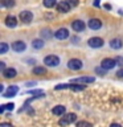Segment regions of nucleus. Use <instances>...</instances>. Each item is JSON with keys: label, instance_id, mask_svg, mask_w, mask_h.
<instances>
[{"label": "nucleus", "instance_id": "obj_7", "mask_svg": "<svg viewBox=\"0 0 123 127\" xmlns=\"http://www.w3.org/2000/svg\"><path fill=\"white\" fill-rule=\"evenodd\" d=\"M117 65V61L115 60H113V58H105L102 61V64H101V66H103L105 69H107V70H110V69H113V67Z\"/></svg>", "mask_w": 123, "mask_h": 127}, {"label": "nucleus", "instance_id": "obj_30", "mask_svg": "<svg viewBox=\"0 0 123 127\" xmlns=\"http://www.w3.org/2000/svg\"><path fill=\"white\" fill-rule=\"evenodd\" d=\"M0 69H1V71L5 69V64H4V62H0Z\"/></svg>", "mask_w": 123, "mask_h": 127}, {"label": "nucleus", "instance_id": "obj_12", "mask_svg": "<svg viewBox=\"0 0 123 127\" xmlns=\"http://www.w3.org/2000/svg\"><path fill=\"white\" fill-rule=\"evenodd\" d=\"M89 27L93 31H97V29H99V28L102 27V21L99 19H91L90 21H89Z\"/></svg>", "mask_w": 123, "mask_h": 127}, {"label": "nucleus", "instance_id": "obj_28", "mask_svg": "<svg viewBox=\"0 0 123 127\" xmlns=\"http://www.w3.org/2000/svg\"><path fill=\"white\" fill-rule=\"evenodd\" d=\"M13 103H7V105H3L4 109H7V110H13Z\"/></svg>", "mask_w": 123, "mask_h": 127}, {"label": "nucleus", "instance_id": "obj_26", "mask_svg": "<svg viewBox=\"0 0 123 127\" xmlns=\"http://www.w3.org/2000/svg\"><path fill=\"white\" fill-rule=\"evenodd\" d=\"M115 61H117V65H119V66H123V57H121V56H118V57L115 58Z\"/></svg>", "mask_w": 123, "mask_h": 127}, {"label": "nucleus", "instance_id": "obj_9", "mask_svg": "<svg viewBox=\"0 0 123 127\" xmlns=\"http://www.w3.org/2000/svg\"><path fill=\"white\" fill-rule=\"evenodd\" d=\"M17 91H19V87L17 86H9L7 89V91H4V93H3V97H7V98L15 97V95L17 94Z\"/></svg>", "mask_w": 123, "mask_h": 127}, {"label": "nucleus", "instance_id": "obj_8", "mask_svg": "<svg viewBox=\"0 0 123 127\" xmlns=\"http://www.w3.org/2000/svg\"><path fill=\"white\" fill-rule=\"evenodd\" d=\"M54 36L58 40H65V38L69 37V31H67L66 28H60V29L54 33Z\"/></svg>", "mask_w": 123, "mask_h": 127}, {"label": "nucleus", "instance_id": "obj_2", "mask_svg": "<svg viewBox=\"0 0 123 127\" xmlns=\"http://www.w3.org/2000/svg\"><path fill=\"white\" fill-rule=\"evenodd\" d=\"M44 64H45L46 66H57L60 64V58L57 56H53V54L46 56L45 60H44Z\"/></svg>", "mask_w": 123, "mask_h": 127}, {"label": "nucleus", "instance_id": "obj_5", "mask_svg": "<svg viewBox=\"0 0 123 127\" xmlns=\"http://www.w3.org/2000/svg\"><path fill=\"white\" fill-rule=\"evenodd\" d=\"M90 48H101L103 46V40L101 37H91L89 41H87Z\"/></svg>", "mask_w": 123, "mask_h": 127}, {"label": "nucleus", "instance_id": "obj_14", "mask_svg": "<svg viewBox=\"0 0 123 127\" xmlns=\"http://www.w3.org/2000/svg\"><path fill=\"white\" fill-rule=\"evenodd\" d=\"M5 25L9 27V28H15L17 25V20H16L15 16H7L5 19Z\"/></svg>", "mask_w": 123, "mask_h": 127}, {"label": "nucleus", "instance_id": "obj_16", "mask_svg": "<svg viewBox=\"0 0 123 127\" xmlns=\"http://www.w3.org/2000/svg\"><path fill=\"white\" fill-rule=\"evenodd\" d=\"M122 45H123V42H122L121 38H113L110 41V46L113 48V49H121Z\"/></svg>", "mask_w": 123, "mask_h": 127}, {"label": "nucleus", "instance_id": "obj_25", "mask_svg": "<svg viewBox=\"0 0 123 127\" xmlns=\"http://www.w3.org/2000/svg\"><path fill=\"white\" fill-rule=\"evenodd\" d=\"M77 126H78V127H83V126L91 127V123H89V122H85V121H83V122H78V123H77Z\"/></svg>", "mask_w": 123, "mask_h": 127}, {"label": "nucleus", "instance_id": "obj_23", "mask_svg": "<svg viewBox=\"0 0 123 127\" xmlns=\"http://www.w3.org/2000/svg\"><path fill=\"white\" fill-rule=\"evenodd\" d=\"M106 71H107V69H105L103 66L97 67V69H95V73H98L99 75H105V74H106Z\"/></svg>", "mask_w": 123, "mask_h": 127}, {"label": "nucleus", "instance_id": "obj_1", "mask_svg": "<svg viewBox=\"0 0 123 127\" xmlns=\"http://www.w3.org/2000/svg\"><path fill=\"white\" fill-rule=\"evenodd\" d=\"M75 119H77V115H75V114H73V113L66 114L65 117L61 118L58 121V125L60 126H67V125H70V123H74Z\"/></svg>", "mask_w": 123, "mask_h": 127}, {"label": "nucleus", "instance_id": "obj_3", "mask_svg": "<svg viewBox=\"0 0 123 127\" xmlns=\"http://www.w3.org/2000/svg\"><path fill=\"white\" fill-rule=\"evenodd\" d=\"M67 67L70 70H79L82 67V61L78 58H71L69 62H67Z\"/></svg>", "mask_w": 123, "mask_h": 127}, {"label": "nucleus", "instance_id": "obj_6", "mask_svg": "<svg viewBox=\"0 0 123 127\" xmlns=\"http://www.w3.org/2000/svg\"><path fill=\"white\" fill-rule=\"evenodd\" d=\"M70 4L66 1V0H63V1L61 3H58L57 4V11L58 12H61V13H66V12H69L70 11Z\"/></svg>", "mask_w": 123, "mask_h": 127}, {"label": "nucleus", "instance_id": "obj_15", "mask_svg": "<svg viewBox=\"0 0 123 127\" xmlns=\"http://www.w3.org/2000/svg\"><path fill=\"white\" fill-rule=\"evenodd\" d=\"M94 81H95V78L93 77H79V78L73 79V82H77V83H91Z\"/></svg>", "mask_w": 123, "mask_h": 127}, {"label": "nucleus", "instance_id": "obj_18", "mask_svg": "<svg viewBox=\"0 0 123 127\" xmlns=\"http://www.w3.org/2000/svg\"><path fill=\"white\" fill-rule=\"evenodd\" d=\"M32 46H33L34 49H41L44 46V41L40 38H36V40H33V42H32Z\"/></svg>", "mask_w": 123, "mask_h": 127}, {"label": "nucleus", "instance_id": "obj_10", "mask_svg": "<svg viewBox=\"0 0 123 127\" xmlns=\"http://www.w3.org/2000/svg\"><path fill=\"white\" fill-rule=\"evenodd\" d=\"M71 28H73L75 32H82L85 29V23L81 21V20H75V21L71 23Z\"/></svg>", "mask_w": 123, "mask_h": 127}, {"label": "nucleus", "instance_id": "obj_13", "mask_svg": "<svg viewBox=\"0 0 123 127\" xmlns=\"http://www.w3.org/2000/svg\"><path fill=\"white\" fill-rule=\"evenodd\" d=\"M16 74H17V71H16L15 69H12V67H8V69H4L3 70L4 78H15Z\"/></svg>", "mask_w": 123, "mask_h": 127}, {"label": "nucleus", "instance_id": "obj_24", "mask_svg": "<svg viewBox=\"0 0 123 127\" xmlns=\"http://www.w3.org/2000/svg\"><path fill=\"white\" fill-rule=\"evenodd\" d=\"M8 48H9V46H8L5 42H1V45H0V53H1V54L5 53V52L8 50Z\"/></svg>", "mask_w": 123, "mask_h": 127}, {"label": "nucleus", "instance_id": "obj_11", "mask_svg": "<svg viewBox=\"0 0 123 127\" xmlns=\"http://www.w3.org/2000/svg\"><path fill=\"white\" fill-rule=\"evenodd\" d=\"M12 49H13L15 52H24L25 50V42L23 41H15L13 44H12Z\"/></svg>", "mask_w": 123, "mask_h": 127}, {"label": "nucleus", "instance_id": "obj_31", "mask_svg": "<svg viewBox=\"0 0 123 127\" xmlns=\"http://www.w3.org/2000/svg\"><path fill=\"white\" fill-rule=\"evenodd\" d=\"M48 32H49V31H48V29H45V31H44V34H45L46 37H50V33H48Z\"/></svg>", "mask_w": 123, "mask_h": 127}, {"label": "nucleus", "instance_id": "obj_20", "mask_svg": "<svg viewBox=\"0 0 123 127\" xmlns=\"http://www.w3.org/2000/svg\"><path fill=\"white\" fill-rule=\"evenodd\" d=\"M69 89L74 90V91H81L85 89V85H77V82H74V85H69Z\"/></svg>", "mask_w": 123, "mask_h": 127}, {"label": "nucleus", "instance_id": "obj_17", "mask_svg": "<svg viewBox=\"0 0 123 127\" xmlns=\"http://www.w3.org/2000/svg\"><path fill=\"white\" fill-rule=\"evenodd\" d=\"M53 114L54 115H63L65 114V106H62V105L56 106L53 109Z\"/></svg>", "mask_w": 123, "mask_h": 127}, {"label": "nucleus", "instance_id": "obj_27", "mask_svg": "<svg viewBox=\"0 0 123 127\" xmlns=\"http://www.w3.org/2000/svg\"><path fill=\"white\" fill-rule=\"evenodd\" d=\"M66 1L69 3L71 7H75V5H78V3H79L78 0H66Z\"/></svg>", "mask_w": 123, "mask_h": 127}, {"label": "nucleus", "instance_id": "obj_19", "mask_svg": "<svg viewBox=\"0 0 123 127\" xmlns=\"http://www.w3.org/2000/svg\"><path fill=\"white\" fill-rule=\"evenodd\" d=\"M45 73H46V69H45V67H42V66H37V67H34V69H33V74L42 75Z\"/></svg>", "mask_w": 123, "mask_h": 127}, {"label": "nucleus", "instance_id": "obj_4", "mask_svg": "<svg viewBox=\"0 0 123 127\" xmlns=\"http://www.w3.org/2000/svg\"><path fill=\"white\" fill-rule=\"evenodd\" d=\"M19 17H20V20H21L23 23L29 24L32 20H33V15H32V12H29V11H21L20 15H19Z\"/></svg>", "mask_w": 123, "mask_h": 127}, {"label": "nucleus", "instance_id": "obj_29", "mask_svg": "<svg viewBox=\"0 0 123 127\" xmlns=\"http://www.w3.org/2000/svg\"><path fill=\"white\" fill-rule=\"evenodd\" d=\"M117 75H118V77H123V69L118 70V71H117Z\"/></svg>", "mask_w": 123, "mask_h": 127}, {"label": "nucleus", "instance_id": "obj_22", "mask_svg": "<svg viewBox=\"0 0 123 127\" xmlns=\"http://www.w3.org/2000/svg\"><path fill=\"white\" fill-rule=\"evenodd\" d=\"M3 7H13L15 5V0H1Z\"/></svg>", "mask_w": 123, "mask_h": 127}, {"label": "nucleus", "instance_id": "obj_21", "mask_svg": "<svg viewBox=\"0 0 123 127\" xmlns=\"http://www.w3.org/2000/svg\"><path fill=\"white\" fill-rule=\"evenodd\" d=\"M57 4V0H44V5L46 8H53Z\"/></svg>", "mask_w": 123, "mask_h": 127}]
</instances>
